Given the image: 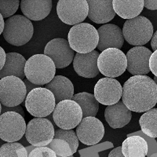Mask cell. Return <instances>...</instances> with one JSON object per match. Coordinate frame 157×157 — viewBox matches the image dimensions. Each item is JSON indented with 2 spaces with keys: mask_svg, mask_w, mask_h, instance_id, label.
<instances>
[{
  "mask_svg": "<svg viewBox=\"0 0 157 157\" xmlns=\"http://www.w3.org/2000/svg\"><path fill=\"white\" fill-rule=\"evenodd\" d=\"M122 101L134 113H145L157 103V85L147 75H134L123 86Z\"/></svg>",
  "mask_w": 157,
  "mask_h": 157,
  "instance_id": "1",
  "label": "cell"
},
{
  "mask_svg": "<svg viewBox=\"0 0 157 157\" xmlns=\"http://www.w3.org/2000/svg\"><path fill=\"white\" fill-rule=\"evenodd\" d=\"M25 76L28 80L38 86L48 84L55 77L54 61L45 54H35L27 60Z\"/></svg>",
  "mask_w": 157,
  "mask_h": 157,
  "instance_id": "2",
  "label": "cell"
},
{
  "mask_svg": "<svg viewBox=\"0 0 157 157\" xmlns=\"http://www.w3.org/2000/svg\"><path fill=\"white\" fill-rule=\"evenodd\" d=\"M71 49L78 54H88L95 50L99 42L98 30L89 23L74 25L68 35Z\"/></svg>",
  "mask_w": 157,
  "mask_h": 157,
  "instance_id": "3",
  "label": "cell"
},
{
  "mask_svg": "<svg viewBox=\"0 0 157 157\" xmlns=\"http://www.w3.org/2000/svg\"><path fill=\"white\" fill-rule=\"evenodd\" d=\"M34 34V27L29 18L23 15H13L6 21L2 33L4 39L13 46L21 47L29 43Z\"/></svg>",
  "mask_w": 157,
  "mask_h": 157,
  "instance_id": "4",
  "label": "cell"
},
{
  "mask_svg": "<svg viewBox=\"0 0 157 157\" xmlns=\"http://www.w3.org/2000/svg\"><path fill=\"white\" fill-rule=\"evenodd\" d=\"M122 31L126 41L135 47H143V45L151 40L153 36L152 22L144 16L127 20Z\"/></svg>",
  "mask_w": 157,
  "mask_h": 157,
  "instance_id": "5",
  "label": "cell"
},
{
  "mask_svg": "<svg viewBox=\"0 0 157 157\" xmlns=\"http://www.w3.org/2000/svg\"><path fill=\"white\" fill-rule=\"evenodd\" d=\"M25 105L30 115L36 118H46L53 113L56 100L51 91L47 88L38 87L28 94Z\"/></svg>",
  "mask_w": 157,
  "mask_h": 157,
  "instance_id": "6",
  "label": "cell"
},
{
  "mask_svg": "<svg viewBox=\"0 0 157 157\" xmlns=\"http://www.w3.org/2000/svg\"><path fill=\"white\" fill-rule=\"evenodd\" d=\"M98 67L102 75L115 78L120 76L127 70V56L120 49H107L99 55Z\"/></svg>",
  "mask_w": 157,
  "mask_h": 157,
  "instance_id": "7",
  "label": "cell"
},
{
  "mask_svg": "<svg viewBox=\"0 0 157 157\" xmlns=\"http://www.w3.org/2000/svg\"><path fill=\"white\" fill-rule=\"evenodd\" d=\"M27 88L24 80L15 76H7L0 80V100L2 105L16 107L26 99Z\"/></svg>",
  "mask_w": 157,
  "mask_h": 157,
  "instance_id": "8",
  "label": "cell"
},
{
  "mask_svg": "<svg viewBox=\"0 0 157 157\" xmlns=\"http://www.w3.org/2000/svg\"><path fill=\"white\" fill-rule=\"evenodd\" d=\"M53 120L60 129L72 130L82 120V111L78 104L72 100H64L56 105Z\"/></svg>",
  "mask_w": 157,
  "mask_h": 157,
  "instance_id": "9",
  "label": "cell"
},
{
  "mask_svg": "<svg viewBox=\"0 0 157 157\" xmlns=\"http://www.w3.org/2000/svg\"><path fill=\"white\" fill-rule=\"evenodd\" d=\"M55 134L53 123L47 118H34L27 124L25 137L35 147L49 145Z\"/></svg>",
  "mask_w": 157,
  "mask_h": 157,
  "instance_id": "10",
  "label": "cell"
},
{
  "mask_svg": "<svg viewBox=\"0 0 157 157\" xmlns=\"http://www.w3.org/2000/svg\"><path fill=\"white\" fill-rule=\"evenodd\" d=\"M24 116L16 112H6L0 117V137L6 142H17L26 132Z\"/></svg>",
  "mask_w": 157,
  "mask_h": 157,
  "instance_id": "11",
  "label": "cell"
},
{
  "mask_svg": "<svg viewBox=\"0 0 157 157\" xmlns=\"http://www.w3.org/2000/svg\"><path fill=\"white\" fill-rule=\"evenodd\" d=\"M88 13L89 6L86 0H60L57 2V16L66 25H76L82 23L88 17Z\"/></svg>",
  "mask_w": 157,
  "mask_h": 157,
  "instance_id": "12",
  "label": "cell"
},
{
  "mask_svg": "<svg viewBox=\"0 0 157 157\" xmlns=\"http://www.w3.org/2000/svg\"><path fill=\"white\" fill-rule=\"evenodd\" d=\"M44 54L54 61L56 68H66L75 57V51L70 47L68 40L61 38L48 42L44 48Z\"/></svg>",
  "mask_w": 157,
  "mask_h": 157,
  "instance_id": "13",
  "label": "cell"
},
{
  "mask_svg": "<svg viewBox=\"0 0 157 157\" xmlns=\"http://www.w3.org/2000/svg\"><path fill=\"white\" fill-rule=\"evenodd\" d=\"M123 86L114 78H100L94 86V97L99 103L104 105H113L122 98Z\"/></svg>",
  "mask_w": 157,
  "mask_h": 157,
  "instance_id": "14",
  "label": "cell"
},
{
  "mask_svg": "<svg viewBox=\"0 0 157 157\" xmlns=\"http://www.w3.org/2000/svg\"><path fill=\"white\" fill-rule=\"evenodd\" d=\"M76 135L82 144L95 145L100 142L105 135V127L99 119L96 117L82 118L76 127Z\"/></svg>",
  "mask_w": 157,
  "mask_h": 157,
  "instance_id": "15",
  "label": "cell"
},
{
  "mask_svg": "<svg viewBox=\"0 0 157 157\" xmlns=\"http://www.w3.org/2000/svg\"><path fill=\"white\" fill-rule=\"evenodd\" d=\"M78 147V138L73 130L57 129L49 148H51L57 155L68 157L75 153Z\"/></svg>",
  "mask_w": 157,
  "mask_h": 157,
  "instance_id": "16",
  "label": "cell"
},
{
  "mask_svg": "<svg viewBox=\"0 0 157 157\" xmlns=\"http://www.w3.org/2000/svg\"><path fill=\"white\" fill-rule=\"evenodd\" d=\"M127 70L133 75H146L150 72L152 51L145 47H134L127 53Z\"/></svg>",
  "mask_w": 157,
  "mask_h": 157,
  "instance_id": "17",
  "label": "cell"
},
{
  "mask_svg": "<svg viewBox=\"0 0 157 157\" xmlns=\"http://www.w3.org/2000/svg\"><path fill=\"white\" fill-rule=\"evenodd\" d=\"M99 42L98 49L104 51L109 48L121 49L124 43L123 31L114 24H105L98 29Z\"/></svg>",
  "mask_w": 157,
  "mask_h": 157,
  "instance_id": "18",
  "label": "cell"
},
{
  "mask_svg": "<svg viewBox=\"0 0 157 157\" xmlns=\"http://www.w3.org/2000/svg\"><path fill=\"white\" fill-rule=\"evenodd\" d=\"M99 52L94 50L88 54L76 53L73 60V68L79 76L83 78H94L99 74L98 59Z\"/></svg>",
  "mask_w": 157,
  "mask_h": 157,
  "instance_id": "19",
  "label": "cell"
},
{
  "mask_svg": "<svg viewBox=\"0 0 157 157\" xmlns=\"http://www.w3.org/2000/svg\"><path fill=\"white\" fill-rule=\"evenodd\" d=\"M105 118L112 128H122L130 122L132 118V112L123 101H119L115 105L106 107L105 110Z\"/></svg>",
  "mask_w": 157,
  "mask_h": 157,
  "instance_id": "20",
  "label": "cell"
},
{
  "mask_svg": "<svg viewBox=\"0 0 157 157\" xmlns=\"http://www.w3.org/2000/svg\"><path fill=\"white\" fill-rule=\"evenodd\" d=\"M89 6L88 17L96 24H106L111 21L116 16L113 9V1H87Z\"/></svg>",
  "mask_w": 157,
  "mask_h": 157,
  "instance_id": "21",
  "label": "cell"
},
{
  "mask_svg": "<svg viewBox=\"0 0 157 157\" xmlns=\"http://www.w3.org/2000/svg\"><path fill=\"white\" fill-rule=\"evenodd\" d=\"M52 1L50 0H22L21 10L24 16L32 21H42L50 14L52 10Z\"/></svg>",
  "mask_w": 157,
  "mask_h": 157,
  "instance_id": "22",
  "label": "cell"
},
{
  "mask_svg": "<svg viewBox=\"0 0 157 157\" xmlns=\"http://www.w3.org/2000/svg\"><path fill=\"white\" fill-rule=\"evenodd\" d=\"M46 88L54 95L57 103L64 100H71L74 96V86L71 81L63 75H56Z\"/></svg>",
  "mask_w": 157,
  "mask_h": 157,
  "instance_id": "23",
  "label": "cell"
},
{
  "mask_svg": "<svg viewBox=\"0 0 157 157\" xmlns=\"http://www.w3.org/2000/svg\"><path fill=\"white\" fill-rule=\"evenodd\" d=\"M26 59L21 54L12 52L6 55L5 66L0 71L1 78L7 76H15L23 80L25 78V64Z\"/></svg>",
  "mask_w": 157,
  "mask_h": 157,
  "instance_id": "24",
  "label": "cell"
},
{
  "mask_svg": "<svg viewBox=\"0 0 157 157\" xmlns=\"http://www.w3.org/2000/svg\"><path fill=\"white\" fill-rule=\"evenodd\" d=\"M122 152L125 157H145L148 152V143L140 135H128L122 144Z\"/></svg>",
  "mask_w": 157,
  "mask_h": 157,
  "instance_id": "25",
  "label": "cell"
},
{
  "mask_svg": "<svg viewBox=\"0 0 157 157\" xmlns=\"http://www.w3.org/2000/svg\"><path fill=\"white\" fill-rule=\"evenodd\" d=\"M116 14L126 20H130L139 16L144 8V0L139 1H113Z\"/></svg>",
  "mask_w": 157,
  "mask_h": 157,
  "instance_id": "26",
  "label": "cell"
},
{
  "mask_svg": "<svg viewBox=\"0 0 157 157\" xmlns=\"http://www.w3.org/2000/svg\"><path fill=\"white\" fill-rule=\"evenodd\" d=\"M72 101L79 105L82 111V118L96 117L99 109V102L96 100L94 94L82 92L74 95Z\"/></svg>",
  "mask_w": 157,
  "mask_h": 157,
  "instance_id": "27",
  "label": "cell"
},
{
  "mask_svg": "<svg viewBox=\"0 0 157 157\" xmlns=\"http://www.w3.org/2000/svg\"><path fill=\"white\" fill-rule=\"evenodd\" d=\"M139 124L141 131L151 138L157 137V109L147 111L141 116Z\"/></svg>",
  "mask_w": 157,
  "mask_h": 157,
  "instance_id": "28",
  "label": "cell"
},
{
  "mask_svg": "<svg viewBox=\"0 0 157 157\" xmlns=\"http://www.w3.org/2000/svg\"><path fill=\"white\" fill-rule=\"evenodd\" d=\"M0 157H29V153L21 143L6 142L1 146Z\"/></svg>",
  "mask_w": 157,
  "mask_h": 157,
  "instance_id": "29",
  "label": "cell"
},
{
  "mask_svg": "<svg viewBox=\"0 0 157 157\" xmlns=\"http://www.w3.org/2000/svg\"><path fill=\"white\" fill-rule=\"evenodd\" d=\"M20 5V1L14 0V1H0V10L1 15L4 18H10L13 16L17 10H18Z\"/></svg>",
  "mask_w": 157,
  "mask_h": 157,
  "instance_id": "30",
  "label": "cell"
},
{
  "mask_svg": "<svg viewBox=\"0 0 157 157\" xmlns=\"http://www.w3.org/2000/svg\"><path fill=\"white\" fill-rule=\"evenodd\" d=\"M29 157H57V154L47 146L36 147L29 154Z\"/></svg>",
  "mask_w": 157,
  "mask_h": 157,
  "instance_id": "31",
  "label": "cell"
},
{
  "mask_svg": "<svg viewBox=\"0 0 157 157\" xmlns=\"http://www.w3.org/2000/svg\"><path fill=\"white\" fill-rule=\"evenodd\" d=\"M149 68L152 73L157 77V50L153 52L149 60Z\"/></svg>",
  "mask_w": 157,
  "mask_h": 157,
  "instance_id": "32",
  "label": "cell"
},
{
  "mask_svg": "<svg viewBox=\"0 0 157 157\" xmlns=\"http://www.w3.org/2000/svg\"><path fill=\"white\" fill-rule=\"evenodd\" d=\"M6 112H16V113H19L21 116H24V112L23 109L21 106H16V107H6V106L1 105V113L3 114L4 113Z\"/></svg>",
  "mask_w": 157,
  "mask_h": 157,
  "instance_id": "33",
  "label": "cell"
},
{
  "mask_svg": "<svg viewBox=\"0 0 157 157\" xmlns=\"http://www.w3.org/2000/svg\"><path fill=\"white\" fill-rule=\"evenodd\" d=\"M108 157H125L122 152V147H116L109 152Z\"/></svg>",
  "mask_w": 157,
  "mask_h": 157,
  "instance_id": "34",
  "label": "cell"
},
{
  "mask_svg": "<svg viewBox=\"0 0 157 157\" xmlns=\"http://www.w3.org/2000/svg\"><path fill=\"white\" fill-rule=\"evenodd\" d=\"M144 7L147 8L148 10H157V1L145 0L144 1Z\"/></svg>",
  "mask_w": 157,
  "mask_h": 157,
  "instance_id": "35",
  "label": "cell"
},
{
  "mask_svg": "<svg viewBox=\"0 0 157 157\" xmlns=\"http://www.w3.org/2000/svg\"><path fill=\"white\" fill-rule=\"evenodd\" d=\"M6 55L5 50L3 48H0V70H2L3 67L5 66L6 61Z\"/></svg>",
  "mask_w": 157,
  "mask_h": 157,
  "instance_id": "36",
  "label": "cell"
},
{
  "mask_svg": "<svg viewBox=\"0 0 157 157\" xmlns=\"http://www.w3.org/2000/svg\"><path fill=\"white\" fill-rule=\"evenodd\" d=\"M24 82H25V85H26V88H27L28 94H29V92H31L32 90L36 89V88H38V87H40V86H38V85H36V84L31 82L30 81L28 80L27 78H26V79H25V80H24Z\"/></svg>",
  "mask_w": 157,
  "mask_h": 157,
  "instance_id": "37",
  "label": "cell"
},
{
  "mask_svg": "<svg viewBox=\"0 0 157 157\" xmlns=\"http://www.w3.org/2000/svg\"><path fill=\"white\" fill-rule=\"evenodd\" d=\"M151 47L154 52L157 50V30L153 33L152 39H151Z\"/></svg>",
  "mask_w": 157,
  "mask_h": 157,
  "instance_id": "38",
  "label": "cell"
},
{
  "mask_svg": "<svg viewBox=\"0 0 157 157\" xmlns=\"http://www.w3.org/2000/svg\"><path fill=\"white\" fill-rule=\"evenodd\" d=\"M5 25H6V21L4 20V17L0 14V34H2L4 32V29H5Z\"/></svg>",
  "mask_w": 157,
  "mask_h": 157,
  "instance_id": "39",
  "label": "cell"
},
{
  "mask_svg": "<svg viewBox=\"0 0 157 157\" xmlns=\"http://www.w3.org/2000/svg\"><path fill=\"white\" fill-rule=\"evenodd\" d=\"M148 157H157V153L152 154V155H149V156H148Z\"/></svg>",
  "mask_w": 157,
  "mask_h": 157,
  "instance_id": "40",
  "label": "cell"
},
{
  "mask_svg": "<svg viewBox=\"0 0 157 157\" xmlns=\"http://www.w3.org/2000/svg\"><path fill=\"white\" fill-rule=\"evenodd\" d=\"M154 81H155V84H156L157 85V77H154V79H153Z\"/></svg>",
  "mask_w": 157,
  "mask_h": 157,
  "instance_id": "41",
  "label": "cell"
},
{
  "mask_svg": "<svg viewBox=\"0 0 157 157\" xmlns=\"http://www.w3.org/2000/svg\"><path fill=\"white\" fill-rule=\"evenodd\" d=\"M68 157H73V155H71V156H68Z\"/></svg>",
  "mask_w": 157,
  "mask_h": 157,
  "instance_id": "42",
  "label": "cell"
},
{
  "mask_svg": "<svg viewBox=\"0 0 157 157\" xmlns=\"http://www.w3.org/2000/svg\"><path fill=\"white\" fill-rule=\"evenodd\" d=\"M57 157H61V156H59V155H57Z\"/></svg>",
  "mask_w": 157,
  "mask_h": 157,
  "instance_id": "43",
  "label": "cell"
}]
</instances>
